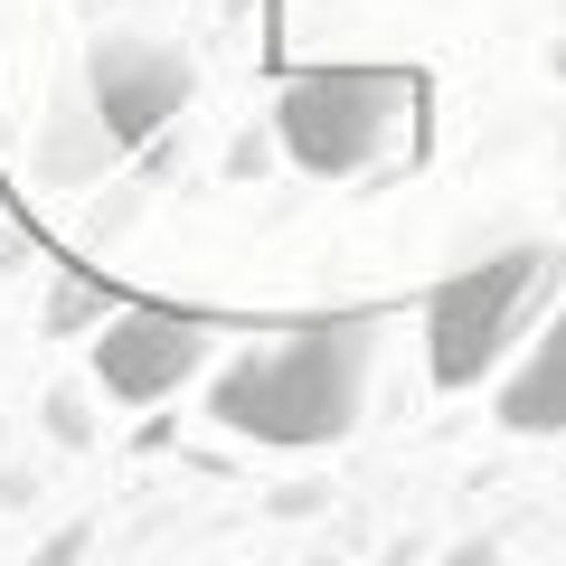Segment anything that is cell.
I'll use <instances>...</instances> for the list:
<instances>
[{
	"mask_svg": "<svg viewBox=\"0 0 566 566\" xmlns=\"http://www.w3.org/2000/svg\"><path fill=\"white\" fill-rule=\"evenodd\" d=\"M368 368H378V322L368 312H331V322H303L283 340H255L208 378V416L245 444L274 453H322L340 444L368 406Z\"/></svg>",
	"mask_w": 566,
	"mask_h": 566,
	"instance_id": "cell-1",
	"label": "cell"
},
{
	"mask_svg": "<svg viewBox=\"0 0 566 566\" xmlns=\"http://www.w3.org/2000/svg\"><path fill=\"white\" fill-rule=\"evenodd\" d=\"M406 114H416V76L397 66H303L274 95V133L312 180H349V170L387 161Z\"/></svg>",
	"mask_w": 566,
	"mask_h": 566,
	"instance_id": "cell-2",
	"label": "cell"
},
{
	"mask_svg": "<svg viewBox=\"0 0 566 566\" xmlns=\"http://www.w3.org/2000/svg\"><path fill=\"white\" fill-rule=\"evenodd\" d=\"M538 293H547V245H501V255L463 264L424 303V368H434V387H482L510 359Z\"/></svg>",
	"mask_w": 566,
	"mask_h": 566,
	"instance_id": "cell-3",
	"label": "cell"
},
{
	"mask_svg": "<svg viewBox=\"0 0 566 566\" xmlns=\"http://www.w3.org/2000/svg\"><path fill=\"white\" fill-rule=\"evenodd\" d=\"M189 95H199V66L170 39H151V29H104V39L85 48V104L104 114V133H114L123 151H142L151 133H170V123L189 114Z\"/></svg>",
	"mask_w": 566,
	"mask_h": 566,
	"instance_id": "cell-4",
	"label": "cell"
},
{
	"mask_svg": "<svg viewBox=\"0 0 566 566\" xmlns=\"http://www.w3.org/2000/svg\"><path fill=\"white\" fill-rule=\"evenodd\" d=\"M208 368V322L170 303H123L95 322V387L114 406H161Z\"/></svg>",
	"mask_w": 566,
	"mask_h": 566,
	"instance_id": "cell-5",
	"label": "cell"
},
{
	"mask_svg": "<svg viewBox=\"0 0 566 566\" xmlns=\"http://www.w3.org/2000/svg\"><path fill=\"white\" fill-rule=\"evenodd\" d=\"M501 424L510 434H566V303L528 340V359L501 378Z\"/></svg>",
	"mask_w": 566,
	"mask_h": 566,
	"instance_id": "cell-6",
	"label": "cell"
},
{
	"mask_svg": "<svg viewBox=\"0 0 566 566\" xmlns=\"http://www.w3.org/2000/svg\"><path fill=\"white\" fill-rule=\"evenodd\" d=\"M85 322H104V293L95 283H57L48 293V331H85Z\"/></svg>",
	"mask_w": 566,
	"mask_h": 566,
	"instance_id": "cell-7",
	"label": "cell"
}]
</instances>
